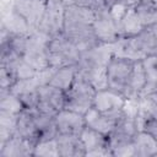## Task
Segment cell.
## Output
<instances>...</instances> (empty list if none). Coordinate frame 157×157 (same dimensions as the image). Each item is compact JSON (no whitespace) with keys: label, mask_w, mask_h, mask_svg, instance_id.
<instances>
[{"label":"cell","mask_w":157,"mask_h":157,"mask_svg":"<svg viewBox=\"0 0 157 157\" xmlns=\"http://www.w3.org/2000/svg\"><path fill=\"white\" fill-rule=\"evenodd\" d=\"M134 9L145 28L157 23V6L151 0H141Z\"/></svg>","instance_id":"4316f807"},{"label":"cell","mask_w":157,"mask_h":157,"mask_svg":"<svg viewBox=\"0 0 157 157\" xmlns=\"http://www.w3.org/2000/svg\"><path fill=\"white\" fill-rule=\"evenodd\" d=\"M120 115L107 114V113L99 112L98 109L92 107L85 114V121H86V126L94 129V130H97L104 135H109L112 132V130L114 129Z\"/></svg>","instance_id":"2e32d148"},{"label":"cell","mask_w":157,"mask_h":157,"mask_svg":"<svg viewBox=\"0 0 157 157\" xmlns=\"http://www.w3.org/2000/svg\"><path fill=\"white\" fill-rule=\"evenodd\" d=\"M33 156H36V157H60L55 137L39 141L34 146Z\"/></svg>","instance_id":"f1b7e54d"},{"label":"cell","mask_w":157,"mask_h":157,"mask_svg":"<svg viewBox=\"0 0 157 157\" xmlns=\"http://www.w3.org/2000/svg\"><path fill=\"white\" fill-rule=\"evenodd\" d=\"M43 85L39 76H34L32 78H26V80H18L16 83L10 88L12 93H15L21 102L23 103L25 108L32 109L37 108L38 104V90L39 86Z\"/></svg>","instance_id":"9a60e30c"},{"label":"cell","mask_w":157,"mask_h":157,"mask_svg":"<svg viewBox=\"0 0 157 157\" xmlns=\"http://www.w3.org/2000/svg\"><path fill=\"white\" fill-rule=\"evenodd\" d=\"M58 134L80 136L86 126L85 115L70 109H61L54 117Z\"/></svg>","instance_id":"5bb4252c"},{"label":"cell","mask_w":157,"mask_h":157,"mask_svg":"<svg viewBox=\"0 0 157 157\" xmlns=\"http://www.w3.org/2000/svg\"><path fill=\"white\" fill-rule=\"evenodd\" d=\"M64 2H47V9L38 26V32L54 38L64 32Z\"/></svg>","instance_id":"ba28073f"},{"label":"cell","mask_w":157,"mask_h":157,"mask_svg":"<svg viewBox=\"0 0 157 157\" xmlns=\"http://www.w3.org/2000/svg\"><path fill=\"white\" fill-rule=\"evenodd\" d=\"M66 92L54 87L49 83H44L39 86L38 90V104L37 109L49 115L55 117L61 109L65 108Z\"/></svg>","instance_id":"9c48e42d"},{"label":"cell","mask_w":157,"mask_h":157,"mask_svg":"<svg viewBox=\"0 0 157 157\" xmlns=\"http://www.w3.org/2000/svg\"><path fill=\"white\" fill-rule=\"evenodd\" d=\"M96 92L97 90L93 87V85L82 77L77 71L75 81L66 91L65 109H70L85 115L88 109L93 107Z\"/></svg>","instance_id":"3957f363"},{"label":"cell","mask_w":157,"mask_h":157,"mask_svg":"<svg viewBox=\"0 0 157 157\" xmlns=\"http://www.w3.org/2000/svg\"><path fill=\"white\" fill-rule=\"evenodd\" d=\"M80 137L86 148V157H112L113 156L108 135H104L94 129L85 126Z\"/></svg>","instance_id":"8fae6325"},{"label":"cell","mask_w":157,"mask_h":157,"mask_svg":"<svg viewBox=\"0 0 157 157\" xmlns=\"http://www.w3.org/2000/svg\"><path fill=\"white\" fill-rule=\"evenodd\" d=\"M156 140H157V139H156Z\"/></svg>","instance_id":"d590c367"},{"label":"cell","mask_w":157,"mask_h":157,"mask_svg":"<svg viewBox=\"0 0 157 157\" xmlns=\"http://www.w3.org/2000/svg\"><path fill=\"white\" fill-rule=\"evenodd\" d=\"M93 29L97 38L103 44H113L121 37L119 29V21L112 13L110 7L108 6L94 12Z\"/></svg>","instance_id":"52a82bcc"},{"label":"cell","mask_w":157,"mask_h":157,"mask_svg":"<svg viewBox=\"0 0 157 157\" xmlns=\"http://www.w3.org/2000/svg\"><path fill=\"white\" fill-rule=\"evenodd\" d=\"M47 2H63V0H47Z\"/></svg>","instance_id":"836d02e7"},{"label":"cell","mask_w":157,"mask_h":157,"mask_svg":"<svg viewBox=\"0 0 157 157\" xmlns=\"http://www.w3.org/2000/svg\"><path fill=\"white\" fill-rule=\"evenodd\" d=\"M10 7L36 32L47 9V0H11Z\"/></svg>","instance_id":"30bf717a"},{"label":"cell","mask_w":157,"mask_h":157,"mask_svg":"<svg viewBox=\"0 0 157 157\" xmlns=\"http://www.w3.org/2000/svg\"><path fill=\"white\" fill-rule=\"evenodd\" d=\"M140 1H141V0H123L124 5L128 6V7H130V6H135V5L139 4Z\"/></svg>","instance_id":"1f68e13d"},{"label":"cell","mask_w":157,"mask_h":157,"mask_svg":"<svg viewBox=\"0 0 157 157\" xmlns=\"http://www.w3.org/2000/svg\"><path fill=\"white\" fill-rule=\"evenodd\" d=\"M139 52L144 58L148 55H157V36L148 28H144L139 34L134 36Z\"/></svg>","instance_id":"484cf974"},{"label":"cell","mask_w":157,"mask_h":157,"mask_svg":"<svg viewBox=\"0 0 157 157\" xmlns=\"http://www.w3.org/2000/svg\"><path fill=\"white\" fill-rule=\"evenodd\" d=\"M81 56L78 48L64 34L56 36L49 40V60L52 67L66 65H77Z\"/></svg>","instance_id":"8992f818"},{"label":"cell","mask_w":157,"mask_h":157,"mask_svg":"<svg viewBox=\"0 0 157 157\" xmlns=\"http://www.w3.org/2000/svg\"><path fill=\"white\" fill-rule=\"evenodd\" d=\"M119 21V29L121 37H134L139 34L145 27L142 26L134 6L128 7L123 15L118 18Z\"/></svg>","instance_id":"603a6c76"},{"label":"cell","mask_w":157,"mask_h":157,"mask_svg":"<svg viewBox=\"0 0 157 157\" xmlns=\"http://www.w3.org/2000/svg\"><path fill=\"white\" fill-rule=\"evenodd\" d=\"M137 108L139 101H128L114 129L108 135L114 157H134L132 140L139 131L136 123Z\"/></svg>","instance_id":"6da1fadb"},{"label":"cell","mask_w":157,"mask_h":157,"mask_svg":"<svg viewBox=\"0 0 157 157\" xmlns=\"http://www.w3.org/2000/svg\"><path fill=\"white\" fill-rule=\"evenodd\" d=\"M94 12L91 9L65 5L64 7V27L77 26V25H93Z\"/></svg>","instance_id":"44dd1931"},{"label":"cell","mask_w":157,"mask_h":157,"mask_svg":"<svg viewBox=\"0 0 157 157\" xmlns=\"http://www.w3.org/2000/svg\"><path fill=\"white\" fill-rule=\"evenodd\" d=\"M1 27L5 28L11 34H20V36H28L32 34L34 31L29 27V25L11 7L9 11L4 12L1 18Z\"/></svg>","instance_id":"7402d4cb"},{"label":"cell","mask_w":157,"mask_h":157,"mask_svg":"<svg viewBox=\"0 0 157 157\" xmlns=\"http://www.w3.org/2000/svg\"><path fill=\"white\" fill-rule=\"evenodd\" d=\"M132 147H134V157L157 156V140L152 135L145 131L136 132L132 140Z\"/></svg>","instance_id":"cb8c5ba5"},{"label":"cell","mask_w":157,"mask_h":157,"mask_svg":"<svg viewBox=\"0 0 157 157\" xmlns=\"http://www.w3.org/2000/svg\"><path fill=\"white\" fill-rule=\"evenodd\" d=\"M151 1H152V2H153L156 6H157V0H151Z\"/></svg>","instance_id":"e575fe53"},{"label":"cell","mask_w":157,"mask_h":157,"mask_svg":"<svg viewBox=\"0 0 157 157\" xmlns=\"http://www.w3.org/2000/svg\"><path fill=\"white\" fill-rule=\"evenodd\" d=\"M141 63L145 71L146 85L141 91L140 97L152 92H157V55H148L144 58Z\"/></svg>","instance_id":"d4e9b609"},{"label":"cell","mask_w":157,"mask_h":157,"mask_svg":"<svg viewBox=\"0 0 157 157\" xmlns=\"http://www.w3.org/2000/svg\"><path fill=\"white\" fill-rule=\"evenodd\" d=\"M135 63H136L135 60L113 55L107 67L108 88L123 94L126 99H128L129 85Z\"/></svg>","instance_id":"277c9868"},{"label":"cell","mask_w":157,"mask_h":157,"mask_svg":"<svg viewBox=\"0 0 157 157\" xmlns=\"http://www.w3.org/2000/svg\"><path fill=\"white\" fill-rule=\"evenodd\" d=\"M77 65H66L60 67H53L48 83L58 87L63 91H67L77 76Z\"/></svg>","instance_id":"ffe728a7"},{"label":"cell","mask_w":157,"mask_h":157,"mask_svg":"<svg viewBox=\"0 0 157 157\" xmlns=\"http://www.w3.org/2000/svg\"><path fill=\"white\" fill-rule=\"evenodd\" d=\"M25 109L21 99L10 90H0V110L11 114H20Z\"/></svg>","instance_id":"83f0119b"},{"label":"cell","mask_w":157,"mask_h":157,"mask_svg":"<svg viewBox=\"0 0 157 157\" xmlns=\"http://www.w3.org/2000/svg\"><path fill=\"white\" fill-rule=\"evenodd\" d=\"M49 40L50 38L38 31L27 37L22 58L37 71H44L52 67L49 60Z\"/></svg>","instance_id":"5b68a950"},{"label":"cell","mask_w":157,"mask_h":157,"mask_svg":"<svg viewBox=\"0 0 157 157\" xmlns=\"http://www.w3.org/2000/svg\"><path fill=\"white\" fill-rule=\"evenodd\" d=\"M63 2H64V5H75V6L91 9L93 12L108 6L104 0H63Z\"/></svg>","instance_id":"f546056e"},{"label":"cell","mask_w":157,"mask_h":157,"mask_svg":"<svg viewBox=\"0 0 157 157\" xmlns=\"http://www.w3.org/2000/svg\"><path fill=\"white\" fill-rule=\"evenodd\" d=\"M18 136L31 141L32 144L37 145L40 140L39 130L36 124V120L33 118L32 110L28 108H25L17 117V123H16V131Z\"/></svg>","instance_id":"ac0fdd59"},{"label":"cell","mask_w":157,"mask_h":157,"mask_svg":"<svg viewBox=\"0 0 157 157\" xmlns=\"http://www.w3.org/2000/svg\"><path fill=\"white\" fill-rule=\"evenodd\" d=\"M126 102L128 99L123 94L110 88H103L96 92L93 107L99 112H103L107 114L120 115L126 105Z\"/></svg>","instance_id":"4fadbf2b"},{"label":"cell","mask_w":157,"mask_h":157,"mask_svg":"<svg viewBox=\"0 0 157 157\" xmlns=\"http://www.w3.org/2000/svg\"><path fill=\"white\" fill-rule=\"evenodd\" d=\"M139 104L157 119V92H152L139 98Z\"/></svg>","instance_id":"4dcf8cb0"},{"label":"cell","mask_w":157,"mask_h":157,"mask_svg":"<svg viewBox=\"0 0 157 157\" xmlns=\"http://www.w3.org/2000/svg\"><path fill=\"white\" fill-rule=\"evenodd\" d=\"M113 55L109 44H99L98 47L81 53L77 64L78 74L90 81L97 91L108 88L107 67Z\"/></svg>","instance_id":"7a4b0ae2"},{"label":"cell","mask_w":157,"mask_h":157,"mask_svg":"<svg viewBox=\"0 0 157 157\" xmlns=\"http://www.w3.org/2000/svg\"><path fill=\"white\" fill-rule=\"evenodd\" d=\"M34 144L13 134L4 145L0 146V157H29L33 156Z\"/></svg>","instance_id":"e0dca14e"},{"label":"cell","mask_w":157,"mask_h":157,"mask_svg":"<svg viewBox=\"0 0 157 157\" xmlns=\"http://www.w3.org/2000/svg\"><path fill=\"white\" fill-rule=\"evenodd\" d=\"M63 34L69 40H71L81 53L90 50L94 47H98L99 44H103L97 38L96 32L93 29V25L65 26Z\"/></svg>","instance_id":"7c38bea8"},{"label":"cell","mask_w":157,"mask_h":157,"mask_svg":"<svg viewBox=\"0 0 157 157\" xmlns=\"http://www.w3.org/2000/svg\"><path fill=\"white\" fill-rule=\"evenodd\" d=\"M148 28H150V29H151V31H152V32H153V33L157 36V23L152 25V26H151V27H148Z\"/></svg>","instance_id":"d6a6232c"},{"label":"cell","mask_w":157,"mask_h":157,"mask_svg":"<svg viewBox=\"0 0 157 157\" xmlns=\"http://www.w3.org/2000/svg\"><path fill=\"white\" fill-rule=\"evenodd\" d=\"M55 140L60 157H86V148L80 136L58 134Z\"/></svg>","instance_id":"d6986e66"}]
</instances>
